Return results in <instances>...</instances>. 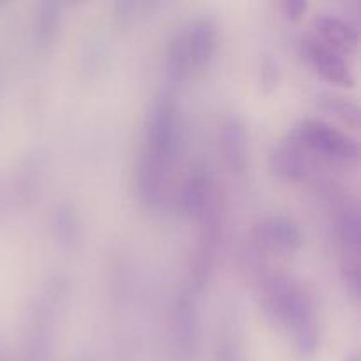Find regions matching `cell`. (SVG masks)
<instances>
[{
	"label": "cell",
	"mask_w": 361,
	"mask_h": 361,
	"mask_svg": "<svg viewBox=\"0 0 361 361\" xmlns=\"http://www.w3.org/2000/svg\"><path fill=\"white\" fill-rule=\"evenodd\" d=\"M300 48L310 67L324 80L334 85H341V87L355 85V74L344 53L337 51L330 44L321 41L314 32H307L302 35Z\"/></svg>",
	"instance_id": "52a82bcc"
},
{
	"label": "cell",
	"mask_w": 361,
	"mask_h": 361,
	"mask_svg": "<svg viewBox=\"0 0 361 361\" xmlns=\"http://www.w3.org/2000/svg\"><path fill=\"white\" fill-rule=\"evenodd\" d=\"M219 147L228 171L235 175L245 171L249 159V133L238 115H229L222 120L219 130Z\"/></svg>",
	"instance_id": "7c38bea8"
},
{
	"label": "cell",
	"mask_w": 361,
	"mask_h": 361,
	"mask_svg": "<svg viewBox=\"0 0 361 361\" xmlns=\"http://www.w3.org/2000/svg\"><path fill=\"white\" fill-rule=\"evenodd\" d=\"M303 243V231L296 221L286 215L261 217L250 229L249 245L263 254L293 252Z\"/></svg>",
	"instance_id": "8992f818"
},
{
	"label": "cell",
	"mask_w": 361,
	"mask_h": 361,
	"mask_svg": "<svg viewBox=\"0 0 361 361\" xmlns=\"http://www.w3.org/2000/svg\"><path fill=\"white\" fill-rule=\"evenodd\" d=\"M270 168L279 178L300 183L309 180L314 173V159L291 140H286L275 145V148L271 150Z\"/></svg>",
	"instance_id": "4fadbf2b"
},
{
	"label": "cell",
	"mask_w": 361,
	"mask_h": 361,
	"mask_svg": "<svg viewBox=\"0 0 361 361\" xmlns=\"http://www.w3.org/2000/svg\"><path fill=\"white\" fill-rule=\"evenodd\" d=\"M187 55L192 71L210 66L217 51V23L212 16H196L182 27Z\"/></svg>",
	"instance_id": "30bf717a"
},
{
	"label": "cell",
	"mask_w": 361,
	"mask_h": 361,
	"mask_svg": "<svg viewBox=\"0 0 361 361\" xmlns=\"http://www.w3.org/2000/svg\"><path fill=\"white\" fill-rule=\"evenodd\" d=\"M183 145L182 109L176 92L164 88L148 108L136 164V190L148 208L161 204L173 164Z\"/></svg>",
	"instance_id": "7a4b0ae2"
},
{
	"label": "cell",
	"mask_w": 361,
	"mask_h": 361,
	"mask_svg": "<svg viewBox=\"0 0 361 361\" xmlns=\"http://www.w3.org/2000/svg\"><path fill=\"white\" fill-rule=\"evenodd\" d=\"M69 295V284L62 275H53L35 296L28 316V353L32 361H42L53 351V341L59 330L63 302Z\"/></svg>",
	"instance_id": "3957f363"
},
{
	"label": "cell",
	"mask_w": 361,
	"mask_h": 361,
	"mask_svg": "<svg viewBox=\"0 0 361 361\" xmlns=\"http://www.w3.org/2000/svg\"><path fill=\"white\" fill-rule=\"evenodd\" d=\"M219 197L217 187H215V178L212 169L203 162L190 166L183 178L182 187L178 194V207L185 217L197 219L212 207Z\"/></svg>",
	"instance_id": "ba28073f"
},
{
	"label": "cell",
	"mask_w": 361,
	"mask_h": 361,
	"mask_svg": "<svg viewBox=\"0 0 361 361\" xmlns=\"http://www.w3.org/2000/svg\"><path fill=\"white\" fill-rule=\"evenodd\" d=\"M197 293L190 286L180 291L173 303L171 312V337L180 355H194L200 342V309H197Z\"/></svg>",
	"instance_id": "9c48e42d"
},
{
	"label": "cell",
	"mask_w": 361,
	"mask_h": 361,
	"mask_svg": "<svg viewBox=\"0 0 361 361\" xmlns=\"http://www.w3.org/2000/svg\"><path fill=\"white\" fill-rule=\"evenodd\" d=\"M314 34L335 48L349 55L360 44V28L353 18L335 13H319L314 16Z\"/></svg>",
	"instance_id": "8fae6325"
},
{
	"label": "cell",
	"mask_w": 361,
	"mask_h": 361,
	"mask_svg": "<svg viewBox=\"0 0 361 361\" xmlns=\"http://www.w3.org/2000/svg\"><path fill=\"white\" fill-rule=\"evenodd\" d=\"M60 23H62V4L42 2L37 6L34 16V39L39 48H48L56 39L60 32Z\"/></svg>",
	"instance_id": "5bb4252c"
},
{
	"label": "cell",
	"mask_w": 361,
	"mask_h": 361,
	"mask_svg": "<svg viewBox=\"0 0 361 361\" xmlns=\"http://www.w3.org/2000/svg\"><path fill=\"white\" fill-rule=\"evenodd\" d=\"M317 106L326 115L344 123L345 127H351V129L360 127V106L349 97L338 95L335 92H323L317 95Z\"/></svg>",
	"instance_id": "2e32d148"
},
{
	"label": "cell",
	"mask_w": 361,
	"mask_h": 361,
	"mask_svg": "<svg viewBox=\"0 0 361 361\" xmlns=\"http://www.w3.org/2000/svg\"><path fill=\"white\" fill-rule=\"evenodd\" d=\"M115 18L120 23H130L140 16V11L148 7V4L140 2H116L115 6Z\"/></svg>",
	"instance_id": "e0dca14e"
},
{
	"label": "cell",
	"mask_w": 361,
	"mask_h": 361,
	"mask_svg": "<svg viewBox=\"0 0 361 361\" xmlns=\"http://www.w3.org/2000/svg\"><path fill=\"white\" fill-rule=\"evenodd\" d=\"M197 224H200V231H197L196 245L189 259V286L194 291L200 293L210 282L215 271V263H217L219 245H221L222 228H224L221 197H217L212 207L197 219Z\"/></svg>",
	"instance_id": "5b68a950"
},
{
	"label": "cell",
	"mask_w": 361,
	"mask_h": 361,
	"mask_svg": "<svg viewBox=\"0 0 361 361\" xmlns=\"http://www.w3.org/2000/svg\"><path fill=\"white\" fill-rule=\"evenodd\" d=\"M288 140L298 145L312 159H321L331 164L351 166L360 159L358 141L326 120H302L289 130Z\"/></svg>",
	"instance_id": "277c9868"
},
{
	"label": "cell",
	"mask_w": 361,
	"mask_h": 361,
	"mask_svg": "<svg viewBox=\"0 0 361 361\" xmlns=\"http://www.w3.org/2000/svg\"><path fill=\"white\" fill-rule=\"evenodd\" d=\"M51 229L56 242L62 243L63 247H74L80 238V217L78 210L71 201H60L53 208L51 215Z\"/></svg>",
	"instance_id": "9a60e30c"
},
{
	"label": "cell",
	"mask_w": 361,
	"mask_h": 361,
	"mask_svg": "<svg viewBox=\"0 0 361 361\" xmlns=\"http://www.w3.org/2000/svg\"><path fill=\"white\" fill-rule=\"evenodd\" d=\"M245 270L254 279L264 314L288 331L302 356L316 355L319 348V319L314 296L293 275L277 270L268 257L245 254Z\"/></svg>",
	"instance_id": "6da1fadb"
},
{
	"label": "cell",
	"mask_w": 361,
	"mask_h": 361,
	"mask_svg": "<svg viewBox=\"0 0 361 361\" xmlns=\"http://www.w3.org/2000/svg\"><path fill=\"white\" fill-rule=\"evenodd\" d=\"M281 9L289 20H300L309 9V2L307 0H286L281 4Z\"/></svg>",
	"instance_id": "ac0fdd59"
}]
</instances>
